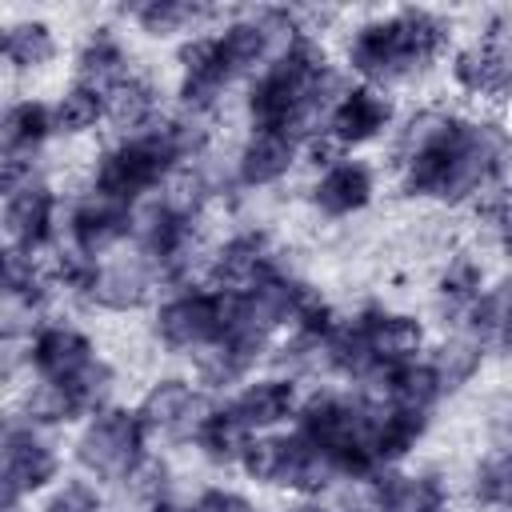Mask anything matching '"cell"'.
<instances>
[{
	"mask_svg": "<svg viewBox=\"0 0 512 512\" xmlns=\"http://www.w3.org/2000/svg\"><path fill=\"white\" fill-rule=\"evenodd\" d=\"M380 196V172L364 156H340L312 172L304 200L320 220H352L368 212Z\"/></svg>",
	"mask_w": 512,
	"mask_h": 512,
	"instance_id": "2e32d148",
	"label": "cell"
},
{
	"mask_svg": "<svg viewBox=\"0 0 512 512\" xmlns=\"http://www.w3.org/2000/svg\"><path fill=\"white\" fill-rule=\"evenodd\" d=\"M304 160V140L292 132H268V128H244V140L232 156V180L244 192H264L284 184L296 164Z\"/></svg>",
	"mask_w": 512,
	"mask_h": 512,
	"instance_id": "ffe728a7",
	"label": "cell"
},
{
	"mask_svg": "<svg viewBox=\"0 0 512 512\" xmlns=\"http://www.w3.org/2000/svg\"><path fill=\"white\" fill-rule=\"evenodd\" d=\"M36 512H108V496H104V484L76 472V476H64L60 484H52L40 496Z\"/></svg>",
	"mask_w": 512,
	"mask_h": 512,
	"instance_id": "d6a6232c",
	"label": "cell"
},
{
	"mask_svg": "<svg viewBox=\"0 0 512 512\" xmlns=\"http://www.w3.org/2000/svg\"><path fill=\"white\" fill-rule=\"evenodd\" d=\"M136 68L140 64H136L132 40L124 32V24H116V20H92L72 48V80H80L104 96L116 84H124Z\"/></svg>",
	"mask_w": 512,
	"mask_h": 512,
	"instance_id": "ac0fdd59",
	"label": "cell"
},
{
	"mask_svg": "<svg viewBox=\"0 0 512 512\" xmlns=\"http://www.w3.org/2000/svg\"><path fill=\"white\" fill-rule=\"evenodd\" d=\"M432 432V412H412V408H376V428H372V448L380 468H400Z\"/></svg>",
	"mask_w": 512,
	"mask_h": 512,
	"instance_id": "f546056e",
	"label": "cell"
},
{
	"mask_svg": "<svg viewBox=\"0 0 512 512\" xmlns=\"http://www.w3.org/2000/svg\"><path fill=\"white\" fill-rule=\"evenodd\" d=\"M364 492L368 512H452L448 476L436 468H384L372 480L356 484Z\"/></svg>",
	"mask_w": 512,
	"mask_h": 512,
	"instance_id": "d6986e66",
	"label": "cell"
},
{
	"mask_svg": "<svg viewBox=\"0 0 512 512\" xmlns=\"http://www.w3.org/2000/svg\"><path fill=\"white\" fill-rule=\"evenodd\" d=\"M460 328L472 332L488 348V356L512 360V272L496 276L484 288V296L476 300V308L468 312V320Z\"/></svg>",
	"mask_w": 512,
	"mask_h": 512,
	"instance_id": "f1b7e54d",
	"label": "cell"
},
{
	"mask_svg": "<svg viewBox=\"0 0 512 512\" xmlns=\"http://www.w3.org/2000/svg\"><path fill=\"white\" fill-rule=\"evenodd\" d=\"M184 512H264V508L228 484H208L192 500H184Z\"/></svg>",
	"mask_w": 512,
	"mask_h": 512,
	"instance_id": "836d02e7",
	"label": "cell"
},
{
	"mask_svg": "<svg viewBox=\"0 0 512 512\" xmlns=\"http://www.w3.org/2000/svg\"><path fill=\"white\" fill-rule=\"evenodd\" d=\"M52 124L56 140H84L100 124H108V96L68 76L52 96Z\"/></svg>",
	"mask_w": 512,
	"mask_h": 512,
	"instance_id": "4dcf8cb0",
	"label": "cell"
},
{
	"mask_svg": "<svg viewBox=\"0 0 512 512\" xmlns=\"http://www.w3.org/2000/svg\"><path fill=\"white\" fill-rule=\"evenodd\" d=\"M64 200L56 192V184L40 172L32 180H24L20 188L4 192V252H20V256H52L64 244Z\"/></svg>",
	"mask_w": 512,
	"mask_h": 512,
	"instance_id": "9c48e42d",
	"label": "cell"
},
{
	"mask_svg": "<svg viewBox=\"0 0 512 512\" xmlns=\"http://www.w3.org/2000/svg\"><path fill=\"white\" fill-rule=\"evenodd\" d=\"M344 88H348V72L328 52L320 32H300L244 84L240 96L244 128L292 132L308 148V140L324 132V120Z\"/></svg>",
	"mask_w": 512,
	"mask_h": 512,
	"instance_id": "3957f363",
	"label": "cell"
},
{
	"mask_svg": "<svg viewBox=\"0 0 512 512\" xmlns=\"http://www.w3.org/2000/svg\"><path fill=\"white\" fill-rule=\"evenodd\" d=\"M208 404H212V396L192 380V372H164V376L148 380V388L136 400V412H140L152 444L156 440L192 444V432Z\"/></svg>",
	"mask_w": 512,
	"mask_h": 512,
	"instance_id": "4fadbf2b",
	"label": "cell"
},
{
	"mask_svg": "<svg viewBox=\"0 0 512 512\" xmlns=\"http://www.w3.org/2000/svg\"><path fill=\"white\" fill-rule=\"evenodd\" d=\"M288 512H332V508H328L324 500H296Z\"/></svg>",
	"mask_w": 512,
	"mask_h": 512,
	"instance_id": "d590c367",
	"label": "cell"
},
{
	"mask_svg": "<svg viewBox=\"0 0 512 512\" xmlns=\"http://www.w3.org/2000/svg\"><path fill=\"white\" fill-rule=\"evenodd\" d=\"M152 456V436L136 404H108L72 436V464L104 488H124Z\"/></svg>",
	"mask_w": 512,
	"mask_h": 512,
	"instance_id": "8992f818",
	"label": "cell"
},
{
	"mask_svg": "<svg viewBox=\"0 0 512 512\" xmlns=\"http://www.w3.org/2000/svg\"><path fill=\"white\" fill-rule=\"evenodd\" d=\"M236 324V292L208 280H192L176 292H164L152 308V340L168 356L196 360L204 348L224 340Z\"/></svg>",
	"mask_w": 512,
	"mask_h": 512,
	"instance_id": "52a82bcc",
	"label": "cell"
},
{
	"mask_svg": "<svg viewBox=\"0 0 512 512\" xmlns=\"http://www.w3.org/2000/svg\"><path fill=\"white\" fill-rule=\"evenodd\" d=\"M468 496L484 512H512V440L484 448L468 472Z\"/></svg>",
	"mask_w": 512,
	"mask_h": 512,
	"instance_id": "1f68e13d",
	"label": "cell"
},
{
	"mask_svg": "<svg viewBox=\"0 0 512 512\" xmlns=\"http://www.w3.org/2000/svg\"><path fill=\"white\" fill-rule=\"evenodd\" d=\"M64 52V40H60V28L48 20V16H36V12H24V16H12L4 24V36H0V56H4V68L20 80H36L44 72L56 68Z\"/></svg>",
	"mask_w": 512,
	"mask_h": 512,
	"instance_id": "cb8c5ba5",
	"label": "cell"
},
{
	"mask_svg": "<svg viewBox=\"0 0 512 512\" xmlns=\"http://www.w3.org/2000/svg\"><path fill=\"white\" fill-rule=\"evenodd\" d=\"M60 468L64 456L52 432L12 412L0 436V512H24L28 500H40L52 484L64 480Z\"/></svg>",
	"mask_w": 512,
	"mask_h": 512,
	"instance_id": "ba28073f",
	"label": "cell"
},
{
	"mask_svg": "<svg viewBox=\"0 0 512 512\" xmlns=\"http://www.w3.org/2000/svg\"><path fill=\"white\" fill-rule=\"evenodd\" d=\"M448 84L464 108L504 112L512 108V8H488L456 40L448 56Z\"/></svg>",
	"mask_w": 512,
	"mask_h": 512,
	"instance_id": "5b68a950",
	"label": "cell"
},
{
	"mask_svg": "<svg viewBox=\"0 0 512 512\" xmlns=\"http://www.w3.org/2000/svg\"><path fill=\"white\" fill-rule=\"evenodd\" d=\"M160 292H164V284H160L156 268L136 248H128V252L120 248V252L96 260L84 308H96V312H108V316H128V312H140L148 304L156 308Z\"/></svg>",
	"mask_w": 512,
	"mask_h": 512,
	"instance_id": "9a60e30c",
	"label": "cell"
},
{
	"mask_svg": "<svg viewBox=\"0 0 512 512\" xmlns=\"http://www.w3.org/2000/svg\"><path fill=\"white\" fill-rule=\"evenodd\" d=\"M356 392H364L376 408H412V412H436L444 404V388L436 380V368L428 364V352L416 360H400L380 368L372 380H364Z\"/></svg>",
	"mask_w": 512,
	"mask_h": 512,
	"instance_id": "603a6c76",
	"label": "cell"
},
{
	"mask_svg": "<svg viewBox=\"0 0 512 512\" xmlns=\"http://www.w3.org/2000/svg\"><path fill=\"white\" fill-rule=\"evenodd\" d=\"M276 268H284V256H280L276 240L264 228H236L204 256V276L200 280H208L216 288H228V292H248L264 276H272Z\"/></svg>",
	"mask_w": 512,
	"mask_h": 512,
	"instance_id": "e0dca14e",
	"label": "cell"
},
{
	"mask_svg": "<svg viewBox=\"0 0 512 512\" xmlns=\"http://www.w3.org/2000/svg\"><path fill=\"white\" fill-rule=\"evenodd\" d=\"M484 216H488V232H492L500 260L512 264V188H504L492 204H484Z\"/></svg>",
	"mask_w": 512,
	"mask_h": 512,
	"instance_id": "e575fe53",
	"label": "cell"
},
{
	"mask_svg": "<svg viewBox=\"0 0 512 512\" xmlns=\"http://www.w3.org/2000/svg\"><path fill=\"white\" fill-rule=\"evenodd\" d=\"M460 40L456 16L424 4L380 8L356 16L340 36V68L348 80L396 92L420 84L440 64H448Z\"/></svg>",
	"mask_w": 512,
	"mask_h": 512,
	"instance_id": "7a4b0ae2",
	"label": "cell"
},
{
	"mask_svg": "<svg viewBox=\"0 0 512 512\" xmlns=\"http://www.w3.org/2000/svg\"><path fill=\"white\" fill-rule=\"evenodd\" d=\"M428 364L436 368V380H440L444 400H448V396L464 392V388L484 372V364H488V348H484L472 332H464V328H448L436 344H428Z\"/></svg>",
	"mask_w": 512,
	"mask_h": 512,
	"instance_id": "83f0119b",
	"label": "cell"
},
{
	"mask_svg": "<svg viewBox=\"0 0 512 512\" xmlns=\"http://www.w3.org/2000/svg\"><path fill=\"white\" fill-rule=\"evenodd\" d=\"M492 284L484 260L476 252H452L436 280H432V308L448 328H460L468 320V312L476 308V300L484 296V288Z\"/></svg>",
	"mask_w": 512,
	"mask_h": 512,
	"instance_id": "d4e9b609",
	"label": "cell"
},
{
	"mask_svg": "<svg viewBox=\"0 0 512 512\" xmlns=\"http://www.w3.org/2000/svg\"><path fill=\"white\" fill-rule=\"evenodd\" d=\"M256 440V432L240 420V412L232 408L228 396H212V404L204 408L196 432H192V452L208 464V468H240L248 444Z\"/></svg>",
	"mask_w": 512,
	"mask_h": 512,
	"instance_id": "484cf974",
	"label": "cell"
},
{
	"mask_svg": "<svg viewBox=\"0 0 512 512\" xmlns=\"http://www.w3.org/2000/svg\"><path fill=\"white\" fill-rule=\"evenodd\" d=\"M372 428L376 404L356 388L332 384L304 392V404L292 420V432L332 464L340 484H364L376 472H384L372 448Z\"/></svg>",
	"mask_w": 512,
	"mask_h": 512,
	"instance_id": "277c9868",
	"label": "cell"
},
{
	"mask_svg": "<svg viewBox=\"0 0 512 512\" xmlns=\"http://www.w3.org/2000/svg\"><path fill=\"white\" fill-rule=\"evenodd\" d=\"M16 356L24 360L28 380H40V384H76V380H84L88 372H96L104 364L100 344L92 340V332L80 328L76 320H64V316L40 320L20 340Z\"/></svg>",
	"mask_w": 512,
	"mask_h": 512,
	"instance_id": "30bf717a",
	"label": "cell"
},
{
	"mask_svg": "<svg viewBox=\"0 0 512 512\" xmlns=\"http://www.w3.org/2000/svg\"><path fill=\"white\" fill-rule=\"evenodd\" d=\"M132 232H136V208L100 196L92 188H84L64 212V244L88 260H104L120 252L124 244H132Z\"/></svg>",
	"mask_w": 512,
	"mask_h": 512,
	"instance_id": "5bb4252c",
	"label": "cell"
},
{
	"mask_svg": "<svg viewBox=\"0 0 512 512\" xmlns=\"http://www.w3.org/2000/svg\"><path fill=\"white\" fill-rule=\"evenodd\" d=\"M52 140H56L52 100L20 92L4 104V116H0V180H4V192L40 176V160H44Z\"/></svg>",
	"mask_w": 512,
	"mask_h": 512,
	"instance_id": "7c38bea8",
	"label": "cell"
},
{
	"mask_svg": "<svg viewBox=\"0 0 512 512\" xmlns=\"http://www.w3.org/2000/svg\"><path fill=\"white\" fill-rule=\"evenodd\" d=\"M388 152L404 200L484 208L512 188V120L504 112L424 104L400 116Z\"/></svg>",
	"mask_w": 512,
	"mask_h": 512,
	"instance_id": "6da1fadb",
	"label": "cell"
},
{
	"mask_svg": "<svg viewBox=\"0 0 512 512\" xmlns=\"http://www.w3.org/2000/svg\"><path fill=\"white\" fill-rule=\"evenodd\" d=\"M396 124H400L396 92L348 80V88L336 96V104H332V112L324 120L320 140L340 156H360L364 148L388 140L396 132Z\"/></svg>",
	"mask_w": 512,
	"mask_h": 512,
	"instance_id": "8fae6325",
	"label": "cell"
},
{
	"mask_svg": "<svg viewBox=\"0 0 512 512\" xmlns=\"http://www.w3.org/2000/svg\"><path fill=\"white\" fill-rule=\"evenodd\" d=\"M168 116L164 108V88L152 72L136 68L124 84H116L108 92V124L116 136H132V132H148Z\"/></svg>",
	"mask_w": 512,
	"mask_h": 512,
	"instance_id": "4316f807",
	"label": "cell"
},
{
	"mask_svg": "<svg viewBox=\"0 0 512 512\" xmlns=\"http://www.w3.org/2000/svg\"><path fill=\"white\" fill-rule=\"evenodd\" d=\"M224 16V8L200 4V0H140L120 8V20L144 36V40H160V44H184L188 36L212 28Z\"/></svg>",
	"mask_w": 512,
	"mask_h": 512,
	"instance_id": "7402d4cb",
	"label": "cell"
},
{
	"mask_svg": "<svg viewBox=\"0 0 512 512\" xmlns=\"http://www.w3.org/2000/svg\"><path fill=\"white\" fill-rule=\"evenodd\" d=\"M228 400L240 412V420L260 436V432L292 428V420H296V412L304 404V392H300L296 376L268 368V372H256L248 384H240Z\"/></svg>",
	"mask_w": 512,
	"mask_h": 512,
	"instance_id": "44dd1931",
	"label": "cell"
}]
</instances>
